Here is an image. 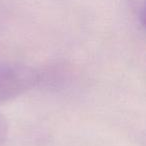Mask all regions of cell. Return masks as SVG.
<instances>
[{
    "label": "cell",
    "instance_id": "1",
    "mask_svg": "<svg viewBox=\"0 0 146 146\" xmlns=\"http://www.w3.org/2000/svg\"><path fill=\"white\" fill-rule=\"evenodd\" d=\"M40 81L33 67L20 63L0 64V104L6 103L32 90Z\"/></svg>",
    "mask_w": 146,
    "mask_h": 146
},
{
    "label": "cell",
    "instance_id": "3",
    "mask_svg": "<svg viewBox=\"0 0 146 146\" xmlns=\"http://www.w3.org/2000/svg\"><path fill=\"white\" fill-rule=\"evenodd\" d=\"M9 132V125L7 119L4 115L0 113V146H2L5 143L7 137H8Z\"/></svg>",
    "mask_w": 146,
    "mask_h": 146
},
{
    "label": "cell",
    "instance_id": "2",
    "mask_svg": "<svg viewBox=\"0 0 146 146\" xmlns=\"http://www.w3.org/2000/svg\"><path fill=\"white\" fill-rule=\"evenodd\" d=\"M130 10L135 16L137 23L145 28V0H126Z\"/></svg>",
    "mask_w": 146,
    "mask_h": 146
}]
</instances>
